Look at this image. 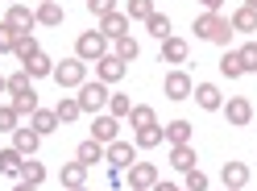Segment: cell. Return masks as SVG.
<instances>
[{"mask_svg": "<svg viewBox=\"0 0 257 191\" xmlns=\"http://www.w3.org/2000/svg\"><path fill=\"white\" fill-rule=\"evenodd\" d=\"M54 83L58 87H83L87 83V62L83 58H62V62H54Z\"/></svg>", "mask_w": 257, "mask_h": 191, "instance_id": "7a4b0ae2", "label": "cell"}, {"mask_svg": "<svg viewBox=\"0 0 257 191\" xmlns=\"http://www.w3.org/2000/svg\"><path fill=\"white\" fill-rule=\"evenodd\" d=\"M162 87H166V100H191V96H195V83H191L187 71H170Z\"/></svg>", "mask_w": 257, "mask_h": 191, "instance_id": "52a82bcc", "label": "cell"}, {"mask_svg": "<svg viewBox=\"0 0 257 191\" xmlns=\"http://www.w3.org/2000/svg\"><path fill=\"white\" fill-rule=\"evenodd\" d=\"M108 113L120 121V117H128V113H133V100H128V96H108Z\"/></svg>", "mask_w": 257, "mask_h": 191, "instance_id": "f35d334b", "label": "cell"}, {"mask_svg": "<svg viewBox=\"0 0 257 191\" xmlns=\"http://www.w3.org/2000/svg\"><path fill=\"white\" fill-rule=\"evenodd\" d=\"M13 191H38V187H34V183H25V179H21V183H17V187H13Z\"/></svg>", "mask_w": 257, "mask_h": 191, "instance_id": "f6af8a7d", "label": "cell"}, {"mask_svg": "<svg viewBox=\"0 0 257 191\" xmlns=\"http://www.w3.org/2000/svg\"><path fill=\"white\" fill-rule=\"evenodd\" d=\"M75 191H87V187H75Z\"/></svg>", "mask_w": 257, "mask_h": 191, "instance_id": "681fc988", "label": "cell"}, {"mask_svg": "<svg viewBox=\"0 0 257 191\" xmlns=\"http://www.w3.org/2000/svg\"><path fill=\"white\" fill-rule=\"evenodd\" d=\"M108 54V38L100 34V29H87V34H79L75 42V58H83V62H100Z\"/></svg>", "mask_w": 257, "mask_h": 191, "instance_id": "277c9868", "label": "cell"}, {"mask_svg": "<svg viewBox=\"0 0 257 191\" xmlns=\"http://www.w3.org/2000/svg\"><path fill=\"white\" fill-rule=\"evenodd\" d=\"M38 146H42V133H34L29 125H21V129L13 133V150H21L25 158H34V154H38Z\"/></svg>", "mask_w": 257, "mask_h": 191, "instance_id": "7c38bea8", "label": "cell"}, {"mask_svg": "<svg viewBox=\"0 0 257 191\" xmlns=\"http://www.w3.org/2000/svg\"><path fill=\"white\" fill-rule=\"evenodd\" d=\"M104 162L108 166H116V170H128V166H133L137 162V146H128V141H108V146H104Z\"/></svg>", "mask_w": 257, "mask_h": 191, "instance_id": "5b68a950", "label": "cell"}, {"mask_svg": "<svg viewBox=\"0 0 257 191\" xmlns=\"http://www.w3.org/2000/svg\"><path fill=\"white\" fill-rule=\"evenodd\" d=\"M21 166H25V154L21 150H0V174H21Z\"/></svg>", "mask_w": 257, "mask_h": 191, "instance_id": "cb8c5ba5", "label": "cell"}, {"mask_svg": "<svg viewBox=\"0 0 257 191\" xmlns=\"http://www.w3.org/2000/svg\"><path fill=\"white\" fill-rule=\"evenodd\" d=\"M195 38L199 42H216V46H228L232 42V25L228 17H220V13H203V17H195Z\"/></svg>", "mask_w": 257, "mask_h": 191, "instance_id": "6da1fadb", "label": "cell"}, {"mask_svg": "<svg viewBox=\"0 0 257 191\" xmlns=\"http://www.w3.org/2000/svg\"><path fill=\"white\" fill-rule=\"evenodd\" d=\"M17 121H21L17 108H13V104H0V133H17V129H21Z\"/></svg>", "mask_w": 257, "mask_h": 191, "instance_id": "1f68e13d", "label": "cell"}, {"mask_svg": "<svg viewBox=\"0 0 257 191\" xmlns=\"http://www.w3.org/2000/svg\"><path fill=\"white\" fill-rule=\"evenodd\" d=\"M195 162H199V158H195V146H191V141H187V146H170V166L174 170H195Z\"/></svg>", "mask_w": 257, "mask_h": 191, "instance_id": "9a60e30c", "label": "cell"}, {"mask_svg": "<svg viewBox=\"0 0 257 191\" xmlns=\"http://www.w3.org/2000/svg\"><path fill=\"white\" fill-rule=\"evenodd\" d=\"M199 5H203L207 13H216V9H220V0H199Z\"/></svg>", "mask_w": 257, "mask_h": 191, "instance_id": "ee69618b", "label": "cell"}, {"mask_svg": "<svg viewBox=\"0 0 257 191\" xmlns=\"http://www.w3.org/2000/svg\"><path fill=\"white\" fill-rule=\"evenodd\" d=\"M128 125H133V129H150V125H158V117H154V108L133 104V113H128Z\"/></svg>", "mask_w": 257, "mask_h": 191, "instance_id": "4316f807", "label": "cell"}, {"mask_svg": "<svg viewBox=\"0 0 257 191\" xmlns=\"http://www.w3.org/2000/svg\"><path fill=\"white\" fill-rule=\"evenodd\" d=\"M13 5H17V0H13Z\"/></svg>", "mask_w": 257, "mask_h": 191, "instance_id": "816d5d0a", "label": "cell"}, {"mask_svg": "<svg viewBox=\"0 0 257 191\" xmlns=\"http://www.w3.org/2000/svg\"><path fill=\"white\" fill-rule=\"evenodd\" d=\"M87 9L95 17H108V13H116V0H87Z\"/></svg>", "mask_w": 257, "mask_h": 191, "instance_id": "60d3db41", "label": "cell"}, {"mask_svg": "<svg viewBox=\"0 0 257 191\" xmlns=\"http://www.w3.org/2000/svg\"><path fill=\"white\" fill-rule=\"evenodd\" d=\"M245 9H257V0H245Z\"/></svg>", "mask_w": 257, "mask_h": 191, "instance_id": "7dc6e473", "label": "cell"}, {"mask_svg": "<svg viewBox=\"0 0 257 191\" xmlns=\"http://www.w3.org/2000/svg\"><path fill=\"white\" fill-rule=\"evenodd\" d=\"M236 58H240V67H245V75L257 71V42H245V46L236 50Z\"/></svg>", "mask_w": 257, "mask_h": 191, "instance_id": "8d00e7d4", "label": "cell"}, {"mask_svg": "<svg viewBox=\"0 0 257 191\" xmlns=\"http://www.w3.org/2000/svg\"><path fill=\"white\" fill-rule=\"evenodd\" d=\"M162 62H187V42L170 34V38L162 42Z\"/></svg>", "mask_w": 257, "mask_h": 191, "instance_id": "603a6c76", "label": "cell"}, {"mask_svg": "<svg viewBox=\"0 0 257 191\" xmlns=\"http://www.w3.org/2000/svg\"><path fill=\"white\" fill-rule=\"evenodd\" d=\"M195 100H199V108H207V113L224 108V96H220V87H216V83H199V87H195Z\"/></svg>", "mask_w": 257, "mask_h": 191, "instance_id": "d6986e66", "label": "cell"}, {"mask_svg": "<svg viewBox=\"0 0 257 191\" xmlns=\"http://www.w3.org/2000/svg\"><path fill=\"white\" fill-rule=\"evenodd\" d=\"M183 191H207V174L195 166V170H187V183H183Z\"/></svg>", "mask_w": 257, "mask_h": 191, "instance_id": "ab89813d", "label": "cell"}, {"mask_svg": "<svg viewBox=\"0 0 257 191\" xmlns=\"http://www.w3.org/2000/svg\"><path fill=\"white\" fill-rule=\"evenodd\" d=\"M25 91H34V79H29L25 71L9 75V96H25Z\"/></svg>", "mask_w": 257, "mask_h": 191, "instance_id": "d590c367", "label": "cell"}, {"mask_svg": "<svg viewBox=\"0 0 257 191\" xmlns=\"http://www.w3.org/2000/svg\"><path fill=\"white\" fill-rule=\"evenodd\" d=\"M54 113H58V121H62V125H71L75 117H83V108H79V100H75V96H58Z\"/></svg>", "mask_w": 257, "mask_h": 191, "instance_id": "7402d4cb", "label": "cell"}, {"mask_svg": "<svg viewBox=\"0 0 257 191\" xmlns=\"http://www.w3.org/2000/svg\"><path fill=\"white\" fill-rule=\"evenodd\" d=\"M38 25H62V9H58V0H50V5H38Z\"/></svg>", "mask_w": 257, "mask_h": 191, "instance_id": "f1b7e54d", "label": "cell"}, {"mask_svg": "<svg viewBox=\"0 0 257 191\" xmlns=\"http://www.w3.org/2000/svg\"><path fill=\"white\" fill-rule=\"evenodd\" d=\"M150 191H183V187H174V183H154Z\"/></svg>", "mask_w": 257, "mask_h": 191, "instance_id": "7bdbcfd3", "label": "cell"}, {"mask_svg": "<svg viewBox=\"0 0 257 191\" xmlns=\"http://www.w3.org/2000/svg\"><path fill=\"white\" fill-rule=\"evenodd\" d=\"M100 34L108 38V42H116V38H124L128 34V13H108V17H100Z\"/></svg>", "mask_w": 257, "mask_h": 191, "instance_id": "ba28073f", "label": "cell"}, {"mask_svg": "<svg viewBox=\"0 0 257 191\" xmlns=\"http://www.w3.org/2000/svg\"><path fill=\"white\" fill-rule=\"evenodd\" d=\"M146 29H150V34H154L158 42H166V38H170V17H162V13H154V17L146 21Z\"/></svg>", "mask_w": 257, "mask_h": 191, "instance_id": "d6a6232c", "label": "cell"}, {"mask_svg": "<svg viewBox=\"0 0 257 191\" xmlns=\"http://www.w3.org/2000/svg\"><path fill=\"white\" fill-rule=\"evenodd\" d=\"M150 21L154 17V0H128V21Z\"/></svg>", "mask_w": 257, "mask_h": 191, "instance_id": "e575fe53", "label": "cell"}, {"mask_svg": "<svg viewBox=\"0 0 257 191\" xmlns=\"http://www.w3.org/2000/svg\"><path fill=\"white\" fill-rule=\"evenodd\" d=\"M42 5H50V0H42Z\"/></svg>", "mask_w": 257, "mask_h": 191, "instance_id": "f907efd6", "label": "cell"}, {"mask_svg": "<svg viewBox=\"0 0 257 191\" xmlns=\"http://www.w3.org/2000/svg\"><path fill=\"white\" fill-rule=\"evenodd\" d=\"M83 179H87V166L83 162H67L58 170V183L67 187V191H75V187H83Z\"/></svg>", "mask_w": 257, "mask_h": 191, "instance_id": "ac0fdd59", "label": "cell"}, {"mask_svg": "<svg viewBox=\"0 0 257 191\" xmlns=\"http://www.w3.org/2000/svg\"><path fill=\"white\" fill-rule=\"evenodd\" d=\"M21 71H25L29 79H46V75H54V62L46 58V54H34V58H29V62H25Z\"/></svg>", "mask_w": 257, "mask_h": 191, "instance_id": "484cf974", "label": "cell"}, {"mask_svg": "<svg viewBox=\"0 0 257 191\" xmlns=\"http://www.w3.org/2000/svg\"><path fill=\"white\" fill-rule=\"evenodd\" d=\"M116 133H120V121L112 117V113H108V117H95V121H91V137L100 141V146H108V141H116Z\"/></svg>", "mask_w": 257, "mask_h": 191, "instance_id": "9c48e42d", "label": "cell"}, {"mask_svg": "<svg viewBox=\"0 0 257 191\" xmlns=\"http://www.w3.org/2000/svg\"><path fill=\"white\" fill-rule=\"evenodd\" d=\"M224 117H228V125H249L253 121V104L245 96H232V100L224 104Z\"/></svg>", "mask_w": 257, "mask_h": 191, "instance_id": "30bf717a", "label": "cell"}, {"mask_svg": "<svg viewBox=\"0 0 257 191\" xmlns=\"http://www.w3.org/2000/svg\"><path fill=\"white\" fill-rule=\"evenodd\" d=\"M128 191H150V187H128Z\"/></svg>", "mask_w": 257, "mask_h": 191, "instance_id": "c3c4849f", "label": "cell"}, {"mask_svg": "<svg viewBox=\"0 0 257 191\" xmlns=\"http://www.w3.org/2000/svg\"><path fill=\"white\" fill-rule=\"evenodd\" d=\"M137 50H141V46L124 34V38H116V50H112V54H116V58H124V62H133V58H137Z\"/></svg>", "mask_w": 257, "mask_h": 191, "instance_id": "74e56055", "label": "cell"}, {"mask_svg": "<svg viewBox=\"0 0 257 191\" xmlns=\"http://www.w3.org/2000/svg\"><path fill=\"white\" fill-rule=\"evenodd\" d=\"M58 125H62V121H58V113H54V108H38V113L29 117V129H34V133H42V137H46V133H54Z\"/></svg>", "mask_w": 257, "mask_h": 191, "instance_id": "5bb4252c", "label": "cell"}, {"mask_svg": "<svg viewBox=\"0 0 257 191\" xmlns=\"http://www.w3.org/2000/svg\"><path fill=\"white\" fill-rule=\"evenodd\" d=\"M220 75H224V79H240V75H245V67H240L236 50H224V58H220Z\"/></svg>", "mask_w": 257, "mask_h": 191, "instance_id": "83f0119b", "label": "cell"}, {"mask_svg": "<svg viewBox=\"0 0 257 191\" xmlns=\"http://www.w3.org/2000/svg\"><path fill=\"white\" fill-rule=\"evenodd\" d=\"M191 129H195L191 121H170L166 129H162V137L170 141V146H187V141H191Z\"/></svg>", "mask_w": 257, "mask_h": 191, "instance_id": "44dd1931", "label": "cell"}, {"mask_svg": "<svg viewBox=\"0 0 257 191\" xmlns=\"http://www.w3.org/2000/svg\"><path fill=\"white\" fill-rule=\"evenodd\" d=\"M0 91H9V79H5V75H0Z\"/></svg>", "mask_w": 257, "mask_h": 191, "instance_id": "bcb514c9", "label": "cell"}, {"mask_svg": "<svg viewBox=\"0 0 257 191\" xmlns=\"http://www.w3.org/2000/svg\"><path fill=\"white\" fill-rule=\"evenodd\" d=\"M13 108H17V117H34V113H38V91L13 96Z\"/></svg>", "mask_w": 257, "mask_h": 191, "instance_id": "4dcf8cb0", "label": "cell"}, {"mask_svg": "<svg viewBox=\"0 0 257 191\" xmlns=\"http://www.w3.org/2000/svg\"><path fill=\"white\" fill-rule=\"evenodd\" d=\"M228 25H232V34H257V9H245V5H240L232 17H228Z\"/></svg>", "mask_w": 257, "mask_h": 191, "instance_id": "2e32d148", "label": "cell"}, {"mask_svg": "<svg viewBox=\"0 0 257 191\" xmlns=\"http://www.w3.org/2000/svg\"><path fill=\"white\" fill-rule=\"evenodd\" d=\"M124 71H128V62L116 58V54H104L100 62H95V79H100V83H120Z\"/></svg>", "mask_w": 257, "mask_h": 191, "instance_id": "8992f818", "label": "cell"}, {"mask_svg": "<svg viewBox=\"0 0 257 191\" xmlns=\"http://www.w3.org/2000/svg\"><path fill=\"white\" fill-rule=\"evenodd\" d=\"M108 83H100V79H95V83H83V87H79V96H75V100H79V108H83V113H91V117H100L104 113V108H108Z\"/></svg>", "mask_w": 257, "mask_h": 191, "instance_id": "3957f363", "label": "cell"}, {"mask_svg": "<svg viewBox=\"0 0 257 191\" xmlns=\"http://www.w3.org/2000/svg\"><path fill=\"white\" fill-rule=\"evenodd\" d=\"M75 162H83V166L91 170L95 162H104V146H100V141H95V137H87V141H83V146H79V150H75Z\"/></svg>", "mask_w": 257, "mask_h": 191, "instance_id": "e0dca14e", "label": "cell"}, {"mask_svg": "<svg viewBox=\"0 0 257 191\" xmlns=\"http://www.w3.org/2000/svg\"><path fill=\"white\" fill-rule=\"evenodd\" d=\"M5 21H9L13 29H17V34H29V29L38 25V13H34V9H25V5H13Z\"/></svg>", "mask_w": 257, "mask_h": 191, "instance_id": "8fae6325", "label": "cell"}, {"mask_svg": "<svg viewBox=\"0 0 257 191\" xmlns=\"http://www.w3.org/2000/svg\"><path fill=\"white\" fill-rule=\"evenodd\" d=\"M137 146H141V150L162 146V129H158V125H150V129H137Z\"/></svg>", "mask_w": 257, "mask_h": 191, "instance_id": "836d02e7", "label": "cell"}, {"mask_svg": "<svg viewBox=\"0 0 257 191\" xmlns=\"http://www.w3.org/2000/svg\"><path fill=\"white\" fill-rule=\"evenodd\" d=\"M13 54L21 58V67H25L34 54H42V50H38V42H34V34H17V42H13Z\"/></svg>", "mask_w": 257, "mask_h": 191, "instance_id": "d4e9b609", "label": "cell"}, {"mask_svg": "<svg viewBox=\"0 0 257 191\" xmlns=\"http://www.w3.org/2000/svg\"><path fill=\"white\" fill-rule=\"evenodd\" d=\"M13 42H17V29L9 21H0V50H13Z\"/></svg>", "mask_w": 257, "mask_h": 191, "instance_id": "b9f144b4", "label": "cell"}, {"mask_svg": "<svg viewBox=\"0 0 257 191\" xmlns=\"http://www.w3.org/2000/svg\"><path fill=\"white\" fill-rule=\"evenodd\" d=\"M21 179H25V183H34V187H42V183H46V166H42V162H34V158H25Z\"/></svg>", "mask_w": 257, "mask_h": 191, "instance_id": "f546056e", "label": "cell"}, {"mask_svg": "<svg viewBox=\"0 0 257 191\" xmlns=\"http://www.w3.org/2000/svg\"><path fill=\"white\" fill-rule=\"evenodd\" d=\"M158 183V166L154 162H133L128 166V187H154Z\"/></svg>", "mask_w": 257, "mask_h": 191, "instance_id": "4fadbf2b", "label": "cell"}, {"mask_svg": "<svg viewBox=\"0 0 257 191\" xmlns=\"http://www.w3.org/2000/svg\"><path fill=\"white\" fill-rule=\"evenodd\" d=\"M220 179H224V187H245L249 183V166L245 162H224Z\"/></svg>", "mask_w": 257, "mask_h": 191, "instance_id": "ffe728a7", "label": "cell"}]
</instances>
